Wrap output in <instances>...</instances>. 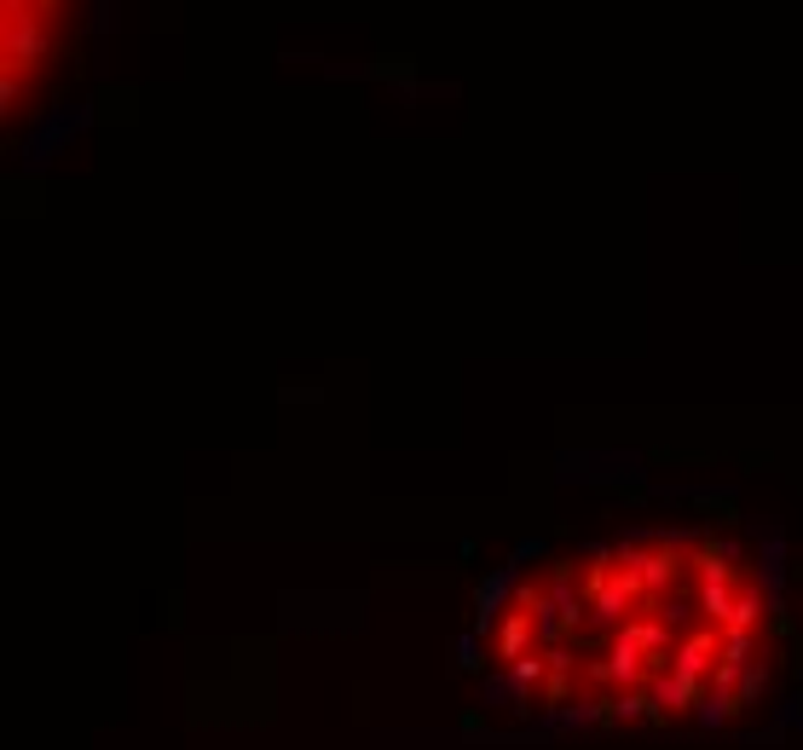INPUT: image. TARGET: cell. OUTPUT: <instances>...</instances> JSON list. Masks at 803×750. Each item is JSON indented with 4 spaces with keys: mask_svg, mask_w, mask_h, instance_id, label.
Wrapping results in <instances>:
<instances>
[{
    "mask_svg": "<svg viewBox=\"0 0 803 750\" xmlns=\"http://www.w3.org/2000/svg\"><path fill=\"white\" fill-rule=\"evenodd\" d=\"M468 653L480 682L532 721L729 728L781 676V594L735 537L631 531L509 566L480 589Z\"/></svg>",
    "mask_w": 803,
    "mask_h": 750,
    "instance_id": "obj_1",
    "label": "cell"
},
{
    "mask_svg": "<svg viewBox=\"0 0 803 750\" xmlns=\"http://www.w3.org/2000/svg\"><path fill=\"white\" fill-rule=\"evenodd\" d=\"M70 35V0H7V105L23 110L59 64Z\"/></svg>",
    "mask_w": 803,
    "mask_h": 750,
    "instance_id": "obj_2",
    "label": "cell"
}]
</instances>
